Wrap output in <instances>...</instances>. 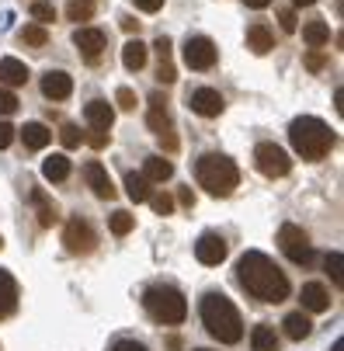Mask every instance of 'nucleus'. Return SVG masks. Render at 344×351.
I'll return each mask as SVG.
<instances>
[{
  "instance_id": "obj_13",
  "label": "nucleus",
  "mask_w": 344,
  "mask_h": 351,
  "mask_svg": "<svg viewBox=\"0 0 344 351\" xmlns=\"http://www.w3.org/2000/svg\"><path fill=\"white\" fill-rule=\"evenodd\" d=\"M73 45L84 53L87 63H97V60H101V53H105V45H108V38H105L101 28H77L73 32Z\"/></svg>"
},
{
  "instance_id": "obj_38",
  "label": "nucleus",
  "mask_w": 344,
  "mask_h": 351,
  "mask_svg": "<svg viewBox=\"0 0 344 351\" xmlns=\"http://www.w3.org/2000/svg\"><path fill=\"white\" fill-rule=\"evenodd\" d=\"M14 112H18V94L0 90V115H14Z\"/></svg>"
},
{
  "instance_id": "obj_50",
  "label": "nucleus",
  "mask_w": 344,
  "mask_h": 351,
  "mask_svg": "<svg viewBox=\"0 0 344 351\" xmlns=\"http://www.w3.org/2000/svg\"><path fill=\"white\" fill-rule=\"evenodd\" d=\"M334 351H344V341H341V337L334 341Z\"/></svg>"
},
{
  "instance_id": "obj_12",
  "label": "nucleus",
  "mask_w": 344,
  "mask_h": 351,
  "mask_svg": "<svg viewBox=\"0 0 344 351\" xmlns=\"http://www.w3.org/2000/svg\"><path fill=\"white\" fill-rule=\"evenodd\" d=\"M188 105H191V112H195V115H202V119H216V115H223V108H226L223 94H219V90H212V87H199V90H191V94H188Z\"/></svg>"
},
{
  "instance_id": "obj_52",
  "label": "nucleus",
  "mask_w": 344,
  "mask_h": 351,
  "mask_svg": "<svg viewBox=\"0 0 344 351\" xmlns=\"http://www.w3.org/2000/svg\"><path fill=\"white\" fill-rule=\"evenodd\" d=\"M0 247H4V240H0Z\"/></svg>"
},
{
  "instance_id": "obj_26",
  "label": "nucleus",
  "mask_w": 344,
  "mask_h": 351,
  "mask_svg": "<svg viewBox=\"0 0 344 351\" xmlns=\"http://www.w3.org/2000/svg\"><path fill=\"white\" fill-rule=\"evenodd\" d=\"M125 195L132 198V202H150V181H146L143 174H136V171H129L125 174Z\"/></svg>"
},
{
  "instance_id": "obj_45",
  "label": "nucleus",
  "mask_w": 344,
  "mask_h": 351,
  "mask_svg": "<svg viewBox=\"0 0 344 351\" xmlns=\"http://www.w3.org/2000/svg\"><path fill=\"white\" fill-rule=\"evenodd\" d=\"M87 143H90V146H94V149H105V146H108V132H97V129H94V132H90V139H87Z\"/></svg>"
},
{
  "instance_id": "obj_7",
  "label": "nucleus",
  "mask_w": 344,
  "mask_h": 351,
  "mask_svg": "<svg viewBox=\"0 0 344 351\" xmlns=\"http://www.w3.org/2000/svg\"><path fill=\"white\" fill-rule=\"evenodd\" d=\"M181 60H184L188 70H212L216 60H219V49L209 35H188L184 49H181Z\"/></svg>"
},
{
  "instance_id": "obj_39",
  "label": "nucleus",
  "mask_w": 344,
  "mask_h": 351,
  "mask_svg": "<svg viewBox=\"0 0 344 351\" xmlns=\"http://www.w3.org/2000/svg\"><path fill=\"white\" fill-rule=\"evenodd\" d=\"M327 66V56H323V49H310V53H306V70H323Z\"/></svg>"
},
{
  "instance_id": "obj_17",
  "label": "nucleus",
  "mask_w": 344,
  "mask_h": 351,
  "mask_svg": "<svg viewBox=\"0 0 344 351\" xmlns=\"http://www.w3.org/2000/svg\"><path fill=\"white\" fill-rule=\"evenodd\" d=\"M299 303H303V313H323L330 310V292L320 282H306L299 292Z\"/></svg>"
},
{
  "instance_id": "obj_44",
  "label": "nucleus",
  "mask_w": 344,
  "mask_h": 351,
  "mask_svg": "<svg viewBox=\"0 0 344 351\" xmlns=\"http://www.w3.org/2000/svg\"><path fill=\"white\" fill-rule=\"evenodd\" d=\"M278 25H282V32H296V14L282 11V14H278Z\"/></svg>"
},
{
  "instance_id": "obj_37",
  "label": "nucleus",
  "mask_w": 344,
  "mask_h": 351,
  "mask_svg": "<svg viewBox=\"0 0 344 351\" xmlns=\"http://www.w3.org/2000/svg\"><path fill=\"white\" fill-rule=\"evenodd\" d=\"M60 139H63V146H66V149H77L84 136H80V129H77V125H70V122H66V125L60 129Z\"/></svg>"
},
{
  "instance_id": "obj_36",
  "label": "nucleus",
  "mask_w": 344,
  "mask_h": 351,
  "mask_svg": "<svg viewBox=\"0 0 344 351\" xmlns=\"http://www.w3.org/2000/svg\"><path fill=\"white\" fill-rule=\"evenodd\" d=\"M115 101H119V108H122V112H136V105H139L132 87H119V90H115Z\"/></svg>"
},
{
  "instance_id": "obj_22",
  "label": "nucleus",
  "mask_w": 344,
  "mask_h": 351,
  "mask_svg": "<svg viewBox=\"0 0 344 351\" xmlns=\"http://www.w3.org/2000/svg\"><path fill=\"white\" fill-rule=\"evenodd\" d=\"M0 80L11 84V87H18V84L28 80V66H25L21 60H14V56H4V60H0Z\"/></svg>"
},
{
  "instance_id": "obj_29",
  "label": "nucleus",
  "mask_w": 344,
  "mask_h": 351,
  "mask_svg": "<svg viewBox=\"0 0 344 351\" xmlns=\"http://www.w3.org/2000/svg\"><path fill=\"white\" fill-rule=\"evenodd\" d=\"M32 202H38V223H42V226H53V223L60 219V216H56V206L49 202V198H45L38 188L32 191Z\"/></svg>"
},
{
  "instance_id": "obj_21",
  "label": "nucleus",
  "mask_w": 344,
  "mask_h": 351,
  "mask_svg": "<svg viewBox=\"0 0 344 351\" xmlns=\"http://www.w3.org/2000/svg\"><path fill=\"white\" fill-rule=\"evenodd\" d=\"M282 327H285V337H292V341H303V337H310L313 320L299 310V313H288V317L282 320Z\"/></svg>"
},
{
  "instance_id": "obj_20",
  "label": "nucleus",
  "mask_w": 344,
  "mask_h": 351,
  "mask_svg": "<svg viewBox=\"0 0 344 351\" xmlns=\"http://www.w3.org/2000/svg\"><path fill=\"white\" fill-rule=\"evenodd\" d=\"M146 56H150V49H146L139 38H132V42L122 45V63H125V70H132V73L146 66Z\"/></svg>"
},
{
  "instance_id": "obj_48",
  "label": "nucleus",
  "mask_w": 344,
  "mask_h": 351,
  "mask_svg": "<svg viewBox=\"0 0 344 351\" xmlns=\"http://www.w3.org/2000/svg\"><path fill=\"white\" fill-rule=\"evenodd\" d=\"M122 28H125V32H139V21H136V18H122Z\"/></svg>"
},
{
  "instance_id": "obj_46",
  "label": "nucleus",
  "mask_w": 344,
  "mask_h": 351,
  "mask_svg": "<svg viewBox=\"0 0 344 351\" xmlns=\"http://www.w3.org/2000/svg\"><path fill=\"white\" fill-rule=\"evenodd\" d=\"M177 202H181V206H188V209L195 206V195H191V188H181V195H177Z\"/></svg>"
},
{
  "instance_id": "obj_27",
  "label": "nucleus",
  "mask_w": 344,
  "mask_h": 351,
  "mask_svg": "<svg viewBox=\"0 0 344 351\" xmlns=\"http://www.w3.org/2000/svg\"><path fill=\"white\" fill-rule=\"evenodd\" d=\"M303 42H306L310 49H323V45L330 42L327 21H306V25H303Z\"/></svg>"
},
{
  "instance_id": "obj_49",
  "label": "nucleus",
  "mask_w": 344,
  "mask_h": 351,
  "mask_svg": "<svg viewBox=\"0 0 344 351\" xmlns=\"http://www.w3.org/2000/svg\"><path fill=\"white\" fill-rule=\"evenodd\" d=\"M292 4H296V8H313L317 0H292Z\"/></svg>"
},
{
  "instance_id": "obj_16",
  "label": "nucleus",
  "mask_w": 344,
  "mask_h": 351,
  "mask_svg": "<svg viewBox=\"0 0 344 351\" xmlns=\"http://www.w3.org/2000/svg\"><path fill=\"white\" fill-rule=\"evenodd\" d=\"M84 119H87V125H90V129L108 132V129H112V122H115V108H112L108 101H101V97H94L90 105H84Z\"/></svg>"
},
{
  "instance_id": "obj_34",
  "label": "nucleus",
  "mask_w": 344,
  "mask_h": 351,
  "mask_svg": "<svg viewBox=\"0 0 344 351\" xmlns=\"http://www.w3.org/2000/svg\"><path fill=\"white\" fill-rule=\"evenodd\" d=\"M32 18L42 21V25H45V21H56V8L45 4V0H35V4H32Z\"/></svg>"
},
{
  "instance_id": "obj_24",
  "label": "nucleus",
  "mask_w": 344,
  "mask_h": 351,
  "mask_svg": "<svg viewBox=\"0 0 344 351\" xmlns=\"http://www.w3.org/2000/svg\"><path fill=\"white\" fill-rule=\"evenodd\" d=\"M42 178L45 181H66L70 178V157L66 154H53L42 164Z\"/></svg>"
},
{
  "instance_id": "obj_31",
  "label": "nucleus",
  "mask_w": 344,
  "mask_h": 351,
  "mask_svg": "<svg viewBox=\"0 0 344 351\" xmlns=\"http://www.w3.org/2000/svg\"><path fill=\"white\" fill-rule=\"evenodd\" d=\"M323 265H327V271H330V282L341 285V282H344V271H341V268H344V258H341V250H330Z\"/></svg>"
},
{
  "instance_id": "obj_35",
  "label": "nucleus",
  "mask_w": 344,
  "mask_h": 351,
  "mask_svg": "<svg viewBox=\"0 0 344 351\" xmlns=\"http://www.w3.org/2000/svg\"><path fill=\"white\" fill-rule=\"evenodd\" d=\"M150 206L157 209V216H171L174 213V198L167 191H160V195H150Z\"/></svg>"
},
{
  "instance_id": "obj_23",
  "label": "nucleus",
  "mask_w": 344,
  "mask_h": 351,
  "mask_svg": "<svg viewBox=\"0 0 344 351\" xmlns=\"http://www.w3.org/2000/svg\"><path fill=\"white\" fill-rule=\"evenodd\" d=\"M251 351H278V334L271 324H258L251 330Z\"/></svg>"
},
{
  "instance_id": "obj_8",
  "label": "nucleus",
  "mask_w": 344,
  "mask_h": 351,
  "mask_svg": "<svg viewBox=\"0 0 344 351\" xmlns=\"http://www.w3.org/2000/svg\"><path fill=\"white\" fill-rule=\"evenodd\" d=\"M254 167L265 178H285L292 171V160H288V154L278 143H258L254 146Z\"/></svg>"
},
{
  "instance_id": "obj_18",
  "label": "nucleus",
  "mask_w": 344,
  "mask_h": 351,
  "mask_svg": "<svg viewBox=\"0 0 344 351\" xmlns=\"http://www.w3.org/2000/svg\"><path fill=\"white\" fill-rule=\"evenodd\" d=\"M14 310H18V282L11 271L0 268V320L11 317Z\"/></svg>"
},
{
  "instance_id": "obj_33",
  "label": "nucleus",
  "mask_w": 344,
  "mask_h": 351,
  "mask_svg": "<svg viewBox=\"0 0 344 351\" xmlns=\"http://www.w3.org/2000/svg\"><path fill=\"white\" fill-rule=\"evenodd\" d=\"M108 226H112V233H115V237H125V233H132V226H136V216H129V213H115Z\"/></svg>"
},
{
  "instance_id": "obj_40",
  "label": "nucleus",
  "mask_w": 344,
  "mask_h": 351,
  "mask_svg": "<svg viewBox=\"0 0 344 351\" xmlns=\"http://www.w3.org/2000/svg\"><path fill=\"white\" fill-rule=\"evenodd\" d=\"M157 80H160V84H174V80H177V70H174L171 60H164V63L157 66Z\"/></svg>"
},
{
  "instance_id": "obj_28",
  "label": "nucleus",
  "mask_w": 344,
  "mask_h": 351,
  "mask_svg": "<svg viewBox=\"0 0 344 351\" xmlns=\"http://www.w3.org/2000/svg\"><path fill=\"white\" fill-rule=\"evenodd\" d=\"M174 174V164L171 160H164V157H146V164H143V178L146 181H167Z\"/></svg>"
},
{
  "instance_id": "obj_6",
  "label": "nucleus",
  "mask_w": 344,
  "mask_h": 351,
  "mask_svg": "<svg viewBox=\"0 0 344 351\" xmlns=\"http://www.w3.org/2000/svg\"><path fill=\"white\" fill-rule=\"evenodd\" d=\"M278 247H282V254L292 261V265H310L313 261V243H310V237H306V230L303 226H296V223H285L282 230H278Z\"/></svg>"
},
{
  "instance_id": "obj_42",
  "label": "nucleus",
  "mask_w": 344,
  "mask_h": 351,
  "mask_svg": "<svg viewBox=\"0 0 344 351\" xmlns=\"http://www.w3.org/2000/svg\"><path fill=\"white\" fill-rule=\"evenodd\" d=\"M112 351H150V348L139 344V341H132V337H125V341H115V344H112Z\"/></svg>"
},
{
  "instance_id": "obj_47",
  "label": "nucleus",
  "mask_w": 344,
  "mask_h": 351,
  "mask_svg": "<svg viewBox=\"0 0 344 351\" xmlns=\"http://www.w3.org/2000/svg\"><path fill=\"white\" fill-rule=\"evenodd\" d=\"M243 4H247V8H254V11H265V8L271 4V0H243Z\"/></svg>"
},
{
  "instance_id": "obj_41",
  "label": "nucleus",
  "mask_w": 344,
  "mask_h": 351,
  "mask_svg": "<svg viewBox=\"0 0 344 351\" xmlns=\"http://www.w3.org/2000/svg\"><path fill=\"white\" fill-rule=\"evenodd\" d=\"M14 132H18V129H14L11 122H0V149H8V146L14 143Z\"/></svg>"
},
{
  "instance_id": "obj_9",
  "label": "nucleus",
  "mask_w": 344,
  "mask_h": 351,
  "mask_svg": "<svg viewBox=\"0 0 344 351\" xmlns=\"http://www.w3.org/2000/svg\"><path fill=\"white\" fill-rule=\"evenodd\" d=\"M146 122H150V129L160 136V143H164L167 154H174V149H177V136H174V122H171V112H167L164 94H153V97H150V112H146Z\"/></svg>"
},
{
  "instance_id": "obj_2",
  "label": "nucleus",
  "mask_w": 344,
  "mask_h": 351,
  "mask_svg": "<svg viewBox=\"0 0 344 351\" xmlns=\"http://www.w3.org/2000/svg\"><path fill=\"white\" fill-rule=\"evenodd\" d=\"M199 313H202L206 330H209L219 344H236V341H243V320H240V310L233 306L230 295H223V292H216V289L206 292Z\"/></svg>"
},
{
  "instance_id": "obj_11",
  "label": "nucleus",
  "mask_w": 344,
  "mask_h": 351,
  "mask_svg": "<svg viewBox=\"0 0 344 351\" xmlns=\"http://www.w3.org/2000/svg\"><path fill=\"white\" fill-rule=\"evenodd\" d=\"M226 254H230V247H226V240H223L219 233H202V237H199V243H195V258H199L206 268L223 265V261H226Z\"/></svg>"
},
{
  "instance_id": "obj_32",
  "label": "nucleus",
  "mask_w": 344,
  "mask_h": 351,
  "mask_svg": "<svg viewBox=\"0 0 344 351\" xmlns=\"http://www.w3.org/2000/svg\"><path fill=\"white\" fill-rule=\"evenodd\" d=\"M94 8H90V0H73V4L66 8V18L70 21H90Z\"/></svg>"
},
{
  "instance_id": "obj_25",
  "label": "nucleus",
  "mask_w": 344,
  "mask_h": 351,
  "mask_svg": "<svg viewBox=\"0 0 344 351\" xmlns=\"http://www.w3.org/2000/svg\"><path fill=\"white\" fill-rule=\"evenodd\" d=\"M21 139H25V146H28V149H42V146H49L53 132H49V125H42V122H25Z\"/></svg>"
},
{
  "instance_id": "obj_3",
  "label": "nucleus",
  "mask_w": 344,
  "mask_h": 351,
  "mask_svg": "<svg viewBox=\"0 0 344 351\" xmlns=\"http://www.w3.org/2000/svg\"><path fill=\"white\" fill-rule=\"evenodd\" d=\"M288 143H292V149H296L303 160L317 164L337 146V132L327 122H320L313 115H303V119H296L288 125Z\"/></svg>"
},
{
  "instance_id": "obj_19",
  "label": "nucleus",
  "mask_w": 344,
  "mask_h": 351,
  "mask_svg": "<svg viewBox=\"0 0 344 351\" xmlns=\"http://www.w3.org/2000/svg\"><path fill=\"white\" fill-rule=\"evenodd\" d=\"M247 49H251V53H258V56L271 53V49H275V32H271L265 21L251 25V28H247Z\"/></svg>"
},
{
  "instance_id": "obj_1",
  "label": "nucleus",
  "mask_w": 344,
  "mask_h": 351,
  "mask_svg": "<svg viewBox=\"0 0 344 351\" xmlns=\"http://www.w3.org/2000/svg\"><path fill=\"white\" fill-rule=\"evenodd\" d=\"M236 278L247 289V295L261 299V303H285L288 299V278L285 271L261 250H243L236 261Z\"/></svg>"
},
{
  "instance_id": "obj_51",
  "label": "nucleus",
  "mask_w": 344,
  "mask_h": 351,
  "mask_svg": "<svg viewBox=\"0 0 344 351\" xmlns=\"http://www.w3.org/2000/svg\"><path fill=\"white\" fill-rule=\"evenodd\" d=\"M199 351H209V348H199Z\"/></svg>"
},
{
  "instance_id": "obj_5",
  "label": "nucleus",
  "mask_w": 344,
  "mask_h": 351,
  "mask_svg": "<svg viewBox=\"0 0 344 351\" xmlns=\"http://www.w3.org/2000/svg\"><path fill=\"white\" fill-rule=\"evenodd\" d=\"M143 306H146V313H150L157 324H164V327H177L188 317V299L181 295V289L164 285V282H157V285H150V289L143 292Z\"/></svg>"
},
{
  "instance_id": "obj_30",
  "label": "nucleus",
  "mask_w": 344,
  "mask_h": 351,
  "mask_svg": "<svg viewBox=\"0 0 344 351\" xmlns=\"http://www.w3.org/2000/svg\"><path fill=\"white\" fill-rule=\"evenodd\" d=\"M21 42H25V45H35V49H42V45L49 42V32H45L42 25H25V28H21Z\"/></svg>"
},
{
  "instance_id": "obj_15",
  "label": "nucleus",
  "mask_w": 344,
  "mask_h": 351,
  "mask_svg": "<svg viewBox=\"0 0 344 351\" xmlns=\"http://www.w3.org/2000/svg\"><path fill=\"white\" fill-rule=\"evenodd\" d=\"M42 94L49 97V101H66V97L73 94V77L66 70H49L42 77Z\"/></svg>"
},
{
  "instance_id": "obj_14",
  "label": "nucleus",
  "mask_w": 344,
  "mask_h": 351,
  "mask_svg": "<svg viewBox=\"0 0 344 351\" xmlns=\"http://www.w3.org/2000/svg\"><path fill=\"white\" fill-rule=\"evenodd\" d=\"M84 181H87V188L97 195V198H115V184H112V178H108V171L97 164V160H87L84 164Z\"/></svg>"
},
{
  "instance_id": "obj_43",
  "label": "nucleus",
  "mask_w": 344,
  "mask_h": 351,
  "mask_svg": "<svg viewBox=\"0 0 344 351\" xmlns=\"http://www.w3.org/2000/svg\"><path fill=\"white\" fill-rule=\"evenodd\" d=\"M132 4H136L139 11H146V14H157V11L164 8V0H132Z\"/></svg>"
},
{
  "instance_id": "obj_4",
  "label": "nucleus",
  "mask_w": 344,
  "mask_h": 351,
  "mask_svg": "<svg viewBox=\"0 0 344 351\" xmlns=\"http://www.w3.org/2000/svg\"><path fill=\"white\" fill-rule=\"evenodd\" d=\"M195 178H199V184L209 195L226 198L240 184V167L226 154H206V157H199V164H195Z\"/></svg>"
},
{
  "instance_id": "obj_10",
  "label": "nucleus",
  "mask_w": 344,
  "mask_h": 351,
  "mask_svg": "<svg viewBox=\"0 0 344 351\" xmlns=\"http://www.w3.org/2000/svg\"><path fill=\"white\" fill-rule=\"evenodd\" d=\"M63 243H66V250L70 254H90V250L97 247V233L90 230V223L87 219H80V216H73V219H66V230H63Z\"/></svg>"
}]
</instances>
